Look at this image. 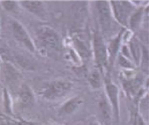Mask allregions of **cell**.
I'll use <instances>...</instances> for the list:
<instances>
[{"label":"cell","instance_id":"4","mask_svg":"<svg viewBox=\"0 0 149 125\" xmlns=\"http://www.w3.org/2000/svg\"><path fill=\"white\" fill-rule=\"evenodd\" d=\"M38 38L42 45L47 49L61 51L62 49V41L58 33L49 26H41L38 30Z\"/></svg>","mask_w":149,"mask_h":125},{"label":"cell","instance_id":"21","mask_svg":"<svg viewBox=\"0 0 149 125\" xmlns=\"http://www.w3.org/2000/svg\"><path fill=\"white\" fill-rule=\"evenodd\" d=\"M15 123H16V125H35L34 123L29 122V121H26L24 119H19Z\"/></svg>","mask_w":149,"mask_h":125},{"label":"cell","instance_id":"23","mask_svg":"<svg viewBox=\"0 0 149 125\" xmlns=\"http://www.w3.org/2000/svg\"><path fill=\"white\" fill-rule=\"evenodd\" d=\"M48 125H59V124H48Z\"/></svg>","mask_w":149,"mask_h":125},{"label":"cell","instance_id":"12","mask_svg":"<svg viewBox=\"0 0 149 125\" xmlns=\"http://www.w3.org/2000/svg\"><path fill=\"white\" fill-rule=\"evenodd\" d=\"M98 111L102 120L103 121L105 125H111L112 120L113 117V109L111 107L110 103L108 102L106 95L103 94L101 96L98 101Z\"/></svg>","mask_w":149,"mask_h":125},{"label":"cell","instance_id":"18","mask_svg":"<svg viewBox=\"0 0 149 125\" xmlns=\"http://www.w3.org/2000/svg\"><path fill=\"white\" fill-rule=\"evenodd\" d=\"M3 109L6 114L13 115V106H12V100L9 91L6 89H3Z\"/></svg>","mask_w":149,"mask_h":125},{"label":"cell","instance_id":"20","mask_svg":"<svg viewBox=\"0 0 149 125\" xmlns=\"http://www.w3.org/2000/svg\"><path fill=\"white\" fill-rule=\"evenodd\" d=\"M0 3L2 4V7L6 11L11 12L15 11L16 8L18 7V2L17 1H1Z\"/></svg>","mask_w":149,"mask_h":125},{"label":"cell","instance_id":"8","mask_svg":"<svg viewBox=\"0 0 149 125\" xmlns=\"http://www.w3.org/2000/svg\"><path fill=\"white\" fill-rule=\"evenodd\" d=\"M18 3L26 11L30 12L32 15L38 17L42 21H45L48 17V14L45 4L42 1L38 0H22L19 1Z\"/></svg>","mask_w":149,"mask_h":125},{"label":"cell","instance_id":"13","mask_svg":"<svg viewBox=\"0 0 149 125\" xmlns=\"http://www.w3.org/2000/svg\"><path fill=\"white\" fill-rule=\"evenodd\" d=\"M147 13L145 12V7L140 6L136 8V10L133 12V14L130 15L128 22V28L130 32H136L141 27V24L144 22L145 15Z\"/></svg>","mask_w":149,"mask_h":125},{"label":"cell","instance_id":"14","mask_svg":"<svg viewBox=\"0 0 149 125\" xmlns=\"http://www.w3.org/2000/svg\"><path fill=\"white\" fill-rule=\"evenodd\" d=\"M19 101L25 107H30L35 102L34 94L29 85L23 83L19 92Z\"/></svg>","mask_w":149,"mask_h":125},{"label":"cell","instance_id":"15","mask_svg":"<svg viewBox=\"0 0 149 125\" xmlns=\"http://www.w3.org/2000/svg\"><path fill=\"white\" fill-rule=\"evenodd\" d=\"M128 44V47L130 49V56L133 63L135 64L136 67L141 65V60L142 56V48L140 44V43L137 41V39L133 36L132 38L128 42L125 43Z\"/></svg>","mask_w":149,"mask_h":125},{"label":"cell","instance_id":"9","mask_svg":"<svg viewBox=\"0 0 149 125\" xmlns=\"http://www.w3.org/2000/svg\"><path fill=\"white\" fill-rule=\"evenodd\" d=\"M125 33V30L122 29L118 34H116L109 41L108 44H107V55H108V67H113L114 61L117 59V56L119 53V49L122 44L123 40V34Z\"/></svg>","mask_w":149,"mask_h":125},{"label":"cell","instance_id":"6","mask_svg":"<svg viewBox=\"0 0 149 125\" xmlns=\"http://www.w3.org/2000/svg\"><path fill=\"white\" fill-rule=\"evenodd\" d=\"M103 85L105 87V95L113 109V117L117 121H119V117H120L119 89L109 78H105Z\"/></svg>","mask_w":149,"mask_h":125},{"label":"cell","instance_id":"3","mask_svg":"<svg viewBox=\"0 0 149 125\" xmlns=\"http://www.w3.org/2000/svg\"><path fill=\"white\" fill-rule=\"evenodd\" d=\"M113 17L123 27L128 28L130 15L137 8L132 1H109Z\"/></svg>","mask_w":149,"mask_h":125},{"label":"cell","instance_id":"17","mask_svg":"<svg viewBox=\"0 0 149 125\" xmlns=\"http://www.w3.org/2000/svg\"><path fill=\"white\" fill-rule=\"evenodd\" d=\"M88 82L93 90H101L103 86L102 74L98 68H93L88 73Z\"/></svg>","mask_w":149,"mask_h":125},{"label":"cell","instance_id":"11","mask_svg":"<svg viewBox=\"0 0 149 125\" xmlns=\"http://www.w3.org/2000/svg\"><path fill=\"white\" fill-rule=\"evenodd\" d=\"M84 101L79 96L72 97L62 104V106L59 109L58 113L60 116H69L75 113L80 109Z\"/></svg>","mask_w":149,"mask_h":125},{"label":"cell","instance_id":"10","mask_svg":"<svg viewBox=\"0 0 149 125\" xmlns=\"http://www.w3.org/2000/svg\"><path fill=\"white\" fill-rule=\"evenodd\" d=\"M72 49L78 53L81 59L88 58L92 55L91 48L87 44L85 38L82 37V35L74 34L72 38Z\"/></svg>","mask_w":149,"mask_h":125},{"label":"cell","instance_id":"16","mask_svg":"<svg viewBox=\"0 0 149 125\" xmlns=\"http://www.w3.org/2000/svg\"><path fill=\"white\" fill-rule=\"evenodd\" d=\"M141 80L137 79L136 78H125L123 79V86L128 94V95L134 97L137 94H139V90L141 87Z\"/></svg>","mask_w":149,"mask_h":125},{"label":"cell","instance_id":"5","mask_svg":"<svg viewBox=\"0 0 149 125\" xmlns=\"http://www.w3.org/2000/svg\"><path fill=\"white\" fill-rule=\"evenodd\" d=\"M95 7L98 15V20L101 27V33L104 37L112 29L113 25V14L111 10V6L109 1H96Z\"/></svg>","mask_w":149,"mask_h":125},{"label":"cell","instance_id":"2","mask_svg":"<svg viewBox=\"0 0 149 125\" xmlns=\"http://www.w3.org/2000/svg\"><path fill=\"white\" fill-rule=\"evenodd\" d=\"M73 90V84L67 80H54L41 91L40 95L49 101H56L65 98Z\"/></svg>","mask_w":149,"mask_h":125},{"label":"cell","instance_id":"19","mask_svg":"<svg viewBox=\"0 0 149 125\" xmlns=\"http://www.w3.org/2000/svg\"><path fill=\"white\" fill-rule=\"evenodd\" d=\"M117 60H118V65L122 68L125 69V71H131V70H134L135 67H136V66H135V64L133 63L132 60H130L127 59L125 56H123L119 53H118V55L117 56Z\"/></svg>","mask_w":149,"mask_h":125},{"label":"cell","instance_id":"7","mask_svg":"<svg viewBox=\"0 0 149 125\" xmlns=\"http://www.w3.org/2000/svg\"><path fill=\"white\" fill-rule=\"evenodd\" d=\"M11 28L14 38H15L16 42H18L29 52L33 54L36 53L34 42L33 41L32 38L30 37V35L26 30V28L23 26L22 24L14 20L11 22Z\"/></svg>","mask_w":149,"mask_h":125},{"label":"cell","instance_id":"1","mask_svg":"<svg viewBox=\"0 0 149 125\" xmlns=\"http://www.w3.org/2000/svg\"><path fill=\"white\" fill-rule=\"evenodd\" d=\"M91 51L96 68L102 74L108 68V55L105 38L100 31H95L93 33Z\"/></svg>","mask_w":149,"mask_h":125},{"label":"cell","instance_id":"22","mask_svg":"<svg viewBox=\"0 0 149 125\" xmlns=\"http://www.w3.org/2000/svg\"><path fill=\"white\" fill-rule=\"evenodd\" d=\"M89 125H102L99 122H97V121H91L90 124H89Z\"/></svg>","mask_w":149,"mask_h":125}]
</instances>
